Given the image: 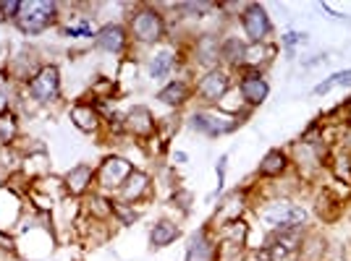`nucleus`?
Masks as SVG:
<instances>
[{
  "mask_svg": "<svg viewBox=\"0 0 351 261\" xmlns=\"http://www.w3.org/2000/svg\"><path fill=\"white\" fill-rule=\"evenodd\" d=\"M302 261H325V238L320 232H304V241H302V248L296 253Z\"/></svg>",
  "mask_w": 351,
  "mask_h": 261,
  "instance_id": "obj_25",
  "label": "nucleus"
},
{
  "mask_svg": "<svg viewBox=\"0 0 351 261\" xmlns=\"http://www.w3.org/2000/svg\"><path fill=\"white\" fill-rule=\"evenodd\" d=\"M247 209H249V189H241V191L236 189L218 204L215 217H213V222H207V225H210L213 230H218V228L228 225V222H239V219H244Z\"/></svg>",
  "mask_w": 351,
  "mask_h": 261,
  "instance_id": "obj_12",
  "label": "nucleus"
},
{
  "mask_svg": "<svg viewBox=\"0 0 351 261\" xmlns=\"http://www.w3.org/2000/svg\"><path fill=\"white\" fill-rule=\"evenodd\" d=\"M171 160H173L176 165H186V162H189V154H186V152H173Z\"/></svg>",
  "mask_w": 351,
  "mask_h": 261,
  "instance_id": "obj_38",
  "label": "nucleus"
},
{
  "mask_svg": "<svg viewBox=\"0 0 351 261\" xmlns=\"http://www.w3.org/2000/svg\"><path fill=\"white\" fill-rule=\"evenodd\" d=\"M338 115L336 120V128H343V126H351V94L346 97V102H341V105H336L330 113H328V118Z\"/></svg>",
  "mask_w": 351,
  "mask_h": 261,
  "instance_id": "obj_32",
  "label": "nucleus"
},
{
  "mask_svg": "<svg viewBox=\"0 0 351 261\" xmlns=\"http://www.w3.org/2000/svg\"><path fill=\"white\" fill-rule=\"evenodd\" d=\"M0 251H14V238L0 230Z\"/></svg>",
  "mask_w": 351,
  "mask_h": 261,
  "instance_id": "obj_37",
  "label": "nucleus"
},
{
  "mask_svg": "<svg viewBox=\"0 0 351 261\" xmlns=\"http://www.w3.org/2000/svg\"><path fill=\"white\" fill-rule=\"evenodd\" d=\"M336 130H338V136H336L338 149L351 152V126H343V128H336Z\"/></svg>",
  "mask_w": 351,
  "mask_h": 261,
  "instance_id": "obj_36",
  "label": "nucleus"
},
{
  "mask_svg": "<svg viewBox=\"0 0 351 261\" xmlns=\"http://www.w3.org/2000/svg\"><path fill=\"white\" fill-rule=\"evenodd\" d=\"M325 173L333 175V180L351 189V154L346 149H333L330 160H328V170Z\"/></svg>",
  "mask_w": 351,
  "mask_h": 261,
  "instance_id": "obj_24",
  "label": "nucleus"
},
{
  "mask_svg": "<svg viewBox=\"0 0 351 261\" xmlns=\"http://www.w3.org/2000/svg\"><path fill=\"white\" fill-rule=\"evenodd\" d=\"M69 115H71V123L82 130V133H97V130L105 126V118L95 102H87V100L73 102Z\"/></svg>",
  "mask_w": 351,
  "mask_h": 261,
  "instance_id": "obj_14",
  "label": "nucleus"
},
{
  "mask_svg": "<svg viewBox=\"0 0 351 261\" xmlns=\"http://www.w3.org/2000/svg\"><path fill=\"white\" fill-rule=\"evenodd\" d=\"M257 217L267 232L307 230L309 212L304 204L293 202L291 196H273L257 206Z\"/></svg>",
  "mask_w": 351,
  "mask_h": 261,
  "instance_id": "obj_1",
  "label": "nucleus"
},
{
  "mask_svg": "<svg viewBox=\"0 0 351 261\" xmlns=\"http://www.w3.org/2000/svg\"><path fill=\"white\" fill-rule=\"evenodd\" d=\"M92 186H95V167L89 165H76L63 175V189L71 196H84Z\"/></svg>",
  "mask_w": 351,
  "mask_h": 261,
  "instance_id": "obj_21",
  "label": "nucleus"
},
{
  "mask_svg": "<svg viewBox=\"0 0 351 261\" xmlns=\"http://www.w3.org/2000/svg\"><path fill=\"white\" fill-rule=\"evenodd\" d=\"M220 34L215 31H205V34H199L194 42H191V63L194 66H199L202 71H215L220 68L223 63H220Z\"/></svg>",
  "mask_w": 351,
  "mask_h": 261,
  "instance_id": "obj_10",
  "label": "nucleus"
},
{
  "mask_svg": "<svg viewBox=\"0 0 351 261\" xmlns=\"http://www.w3.org/2000/svg\"><path fill=\"white\" fill-rule=\"evenodd\" d=\"M95 34H97V31L92 29L89 18H82L79 24H73V27H66V29H63V37H71V40H79V37H82V40H92Z\"/></svg>",
  "mask_w": 351,
  "mask_h": 261,
  "instance_id": "obj_30",
  "label": "nucleus"
},
{
  "mask_svg": "<svg viewBox=\"0 0 351 261\" xmlns=\"http://www.w3.org/2000/svg\"><path fill=\"white\" fill-rule=\"evenodd\" d=\"M171 202H173V206H178V209L186 215V212H189V206H191V193L186 189H176L173 196H171Z\"/></svg>",
  "mask_w": 351,
  "mask_h": 261,
  "instance_id": "obj_33",
  "label": "nucleus"
},
{
  "mask_svg": "<svg viewBox=\"0 0 351 261\" xmlns=\"http://www.w3.org/2000/svg\"><path fill=\"white\" fill-rule=\"evenodd\" d=\"M8 105H11V102H8V94L0 89V115H5V113H8Z\"/></svg>",
  "mask_w": 351,
  "mask_h": 261,
  "instance_id": "obj_39",
  "label": "nucleus"
},
{
  "mask_svg": "<svg viewBox=\"0 0 351 261\" xmlns=\"http://www.w3.org/2000/svg\"><path fill=\"white\" fill-rule=\"evenodd\" d=\"M349 154H351V152H349Z\"/></svg>",
  "mask_w": 351,
  "mask_h": 261,
  "instance_id": "obj_40",
  "label": "nucleus"
},
{
  "mask_svg": "<svg viewBox=\"0 0 351 261\" xmlns=\"http://www.w3.org/2000/svg\"><path fill=\"white\" fill-rule=\"evenodd\" d=\"M328 84L336 87H351V68H343V71H336L333 76H328Z\"/></svg>",
  "mask_w": 351,
  "mask_h": 261,
  "instance_id": "obj_34",
  "label": "nucleus"
},
{
  "mask_svg": "<svg viewBox=\"0 0 351 261\" xmlns=\"http://www.w3.org/2000/svg\"><path fill=\"white\" fill-rule=\"evenodd\" d=\"M136 167H134V162H129L126 157H121V154H110V157H105L100 162V167L95 170V183L100 186V191H113L116 193L121 186H123V180L134 173Z\"/></svg>",
  "mask_w": 351,
  "mask_h": 261,
  "instance_id": "obj_7",
  "label": "nucleus"
},
{
  "mask_svg": "<svg viewBox=\"0 0 351 261\" xmlns=\"http://www.w3.org/2000/svg\"><path fill=\"white\" fill-rule=\"evenodd\" d=\"M21 14V3L14 0V3H0V18H19Z\"/></svg>",
  "mask_w": 351,
  "mask_h": 261,
  "instance_id": "obj_35",
  "label": "nucleus"
},
{
  "mask_svg": "<svg viewBox=\"0 0 351 261\" xmlns=\"http://www.w3.org/2000/svg\"><path fill=\"white\" fill-rule=\"evenodd\" d=\"M27 92L32 94V100L37 105H50L60 97V71L58 66H43L40 71L34 73L29 84H27Z\"/></svg>",
  "mask_w": 351,
  "mask_h": 261,
  "instance_id": "obj_8",
  "label": "nucleus"
},
{
  "mask_svg": "<svg viewBox=\"0 0 351 261\" xmlns=\"http://www.w3.org/2000/svg\"><path fill=\"white\" fill-rule=\"evenodd\" d=\"M89 215L95 219H110L113 217V199H105L100 193H95L92 196V202H89Z\"/></svg>",
  "mask_w": 351,
  "mask_h": 261,
  "instance_id": "obj_27",
  "label": "nucleus"
},
{
  "mask_svg": "<svg viewBox=\"0 0 351 261\" xmlns=\"http://www.w3.org/2000/svg\"><path fill=\"white\" fill-rule=\"evenodd\" d=\"M126 29H129V37H132L136 44H158L162 42V37H165V16L160 14V8L158 5H149V3H142V5H136L129 16V24H126Z\"/></svg>",
  "mask_w": 351,
  "mask_h": 261,
  "instance_id": "obj_2",
  "label": "nucleus"
},
{
  "mask_svg": "<svg viewBox=\"0 0 351 261\" xmlns=\"http://www.w3.org/2000/svg\"><path fill=\"white\" fill-rule=\"evenodd\" d=\"M58 21V3H21V14L16 18L19 29L24 34H40V31L50 29Z\"/></svg>",
  "mask_w": 351,
  "mask_h": 261,
  "instance_id": "obj_6",
  "label": "nucleus"
},
{
  "mask_svg": "<svg viewBox=\"0 0 351 261\" xmlns=\"http://www.w3.org/2000/svg\"><path fill=\"white\" fill-rule=\"evenodd\" d=\"M178 53H176L173 47H162L158 50L152 58H149V76L152 79H168L171 73L178 68Z\"/></svg>",
  "mask_w": 351,
  "mask_h": 261,
  "instance_id": "obj_23",
  "label": "nucleus"
},
{
  "mask_svg": "<svg viewBox=\"0 0 351 261\" xmlns=\"http://www.w3.org/2000/svg\"><path fill=\"white\" fill-rule=\"evenodd\" d=\"M186 261H218V238L210 225H202L197 232H191Z\"/></svg>",
  "mask_w": 351,
  "mask_h": 261,
  "instance_id": "obj_13",
  "label": "nucleus"
},
{
  "mask_svg": "<svg viewBox=\"0 0 351 261\" xmlns=\"http://www.w3.org/2000/svg\"><path fill=\"white\" fill-rule=\"evenodd\" d=\"M309 40L307 31H286V34H280V47L289 53V55H293V50L299 47V44H304Z\"/></svg>",
  "mask_w": 351,
  "mask_h": 261,
  "instance_id": "obj_31",
  "label": "nucleus"
},
{
  "mask_svg": "<svg viewBox=\"0 0 351 261\" xmlns=\"http://www.w3.org/2000/svg\"><path fill=\"white\" fill-rule=\"evenodd\" d=\"M129 42H132V37L123 24H105L103 29H97L95 34V44L110 55H121L129 47Z\"/></svg>",
  "mask_w": 351,
  "mask_h": 261,
  "instance_id": "obj_18",
  "label": "nucleus"
},
{
  "mask_svg": "<svg viewBox=\"0 0 351 261\" xmlns=\"http://www.w3.org/2000/svg\"><path fill=\"white\" fill-rule=\"evenodd\" d=\"M244 50H247V40L236 37V34H226L220 40V63L228 71H241V60H244Z\"/></svg>",
  "mask_w": 351,
  "mask_h": 261,
  "instance_id": "obj_20",
  "label": "nucleus"
},
{
  "mask_svg": "<svg viewBox=\"0 0 351 261\" xmlns=\"http://www.w3.org/2000/svg\"><path fill=\"white\" fill-rule=\"evenodd\" d=\"M236 89H239V94H241V100H244L249 110L265 105L267 97H270V84H267L265 73L260 71H239Z\"/></svg>",
  "mask_w": 351,
  "mask_h": 261,
  "instance_id": "obj_11",
  "label": "nucleus"
},
{
  "mask_svg": "<svg viewBox=\"0 0 351 261\" xmlns=\"http://www.w3.org/2000/svg\"><path fill=\"white\" fill-rule=\"evenodd\" d=\"M152 193V178L147 173H142V170H134L126 180H123V186L116 191V202L121 204H139V202H145L147 196Z\"/></svg>",
  "mask_w": 351,
  "mask_h": 261,
  "instance_id": "obj_16",
  "label": "nucleus"
},
{
  "mask_svg": "<svg viewBox=\"0 0 351 261\" xmlns=\"http://www.w3.org/2000/svg\"><path fill=\"white\" fill-rule=\"evenodd\" d=\"M249 115H252V110L231 118L226 115V113H220V110H213V107H199V110H191L189 113L186 128L199 133V136H207V139H218V136H228L239 126H244Z\"/></svg>",
  "mask_w": 351,
  "mask_h": 261,
  "instance_id": "obj_3",
  "label": "nucleus"
},
{
  "mask_svg": "<svg viewBox=\"0 0 351 261\" xmlns=\"http://www.w3.org/2000/svg\"><path fill=\"white\" fill-rule=\"evenodd\" d=\"M291 173V160H289V152L286 149H267L265 157L257 165V178L260 180H278L283 175Z\"/></svg>",
  "mask_w": 351,
  "mask_h": 261,
  "instance_id": "obj_17",
  "label": "nucleus"
},
{
  "mask_svg": "<svg viewBox=\"0 0 351 261\" xmlns=\"http://www.w3.org/2000/svg\"><path fill=\"white\" fill-rule=\"evenodd\" d=\"M181 235V228L173 219H158L149 230V248L152 251H160V248H168L171 243H176V238Z\"/></svg>",
  "mask_w": 351,
  "mask_h": 261,
  "instance_id": "obj_22",
  "label": "nucleus"
},
{
  "mask_svg": "<svg viewBox=\"0 0 351 261\" xmlns=\"http://www.w3.org/2000/svg\"><path fill=\"white\" fill-rule=\"evenodd\" d=\"M123 130L142 144L152 141L158 136V118L152 115V110L147 105H134L132 110L123 115Z\"/></svg>",
  "mask_w": 351,
  "mask_h": 261,
  "instance_id": "obj_9",
  "label": "nucleus"
},
{
  "mask_svg": "<svg viewBox=\"0 0 351 261\" xmlns=\"http://www.w3.org/2000/svg\"><path fill=\"white\" fill-rule=\"evenodd\" d=\"M16 136H19V123H16V118L11 115V113L0 115V144L3 146L14 144Z\"/></svg>",
  "mask_w": 351,
  "mask_h": 261,
  "instance_id": "obj_28",
  "label": "nucleus"
},
{
  "mask_svg": "<svg viewBox=\"0 0 351 261\" xmlns=\"http://www.w3.org/2000/svg\"><path fill=\"white\" fill-rule=\"evenodd\" d=\"M220 3H213V0H199V3H176L173 11L184 16V18H202L205 14L215 11Z\"/></svg>",
  "mask_w": 351,
  "mask_h": 261,
  "instance_id": "obj_26",
  "label": "nucleus"
},
{
  "mask_svg": "<svg viewBox=\"0 0 351 261\" xmlns=\"http://www.w3.org/2000/svg\"><path fill=\"white\" fill-rule=\"evenodd\" d=\"M280 44L278 42H260V44H247L244 50V60H241V71H260L265 73L273 60L278 55Z\"/></svg>",
  "mask_w": 351,
  "mask_h": 261,
  "instance_id": "obj_15",
  "label": "nucleus"
},
{
  "mask_svg": "<svg viewBox=\"0 0 351 261\" xmlns=\"http://www.w3.org/2000/svg\"><path fill=\"white\" fill-rule=\"evenodd\" d=\"M113 219H118V225H123V228H129V225H134V222L139 219V212L134 209L132 204L113 202Z\"/></svg>",
  "mask_w": 351,
  "mask_h": 261,
  "instance_id": "obj_29",
  "label": "nucleus"
},
{
  "mask_svg": "<svg viewBox=\"0 0 351 261\" xmlns=\"http://www.w3.org/2000/svg\"><path fill=\"white\" fill-rule=\"evenodd\" d=\"M194 97V84L186 81V79H171L165 87L158 92V102H162L165 107H173V110H181L186 102Z\"/></svg>",
  "mask_w": 351,
  "mask_h": 261,
  "instance_id": "obj_19",
  "label": "nucleus"
},
{
  "mask_svg": "<svg viewBox=\"0 0 351 261\" xmlns=\"http://www.w3.org/2000/svg\"><path fill=\"white\" fill-rule=\"evenodd\" d=\"M234 89V73L228 68H215L199 76V81H194V94L205 107H218V102Z\"/></svg>",
  "mask_w": 351,
  "mask_h": 261,
  "instance_id": "obj_5",
  "label": "nucleus"
},
{
  "mask_svg": "<svg viewBox=\"0 0 351 261\" xmlns=\"http://www.w3.org/2000/svg\"><path fill=\"white\" fill-rule=\"evenodd\" d=\"M239 24H241L247 44L273 42L276 27H273V18L267 14V8L260 3H244L239 8Z\"/></svg>",
  "mask_w": 351,
  "mask_h": 261,
  "instance_id": "obj_4",
  "label": "nucleus"
}]
</instances>
